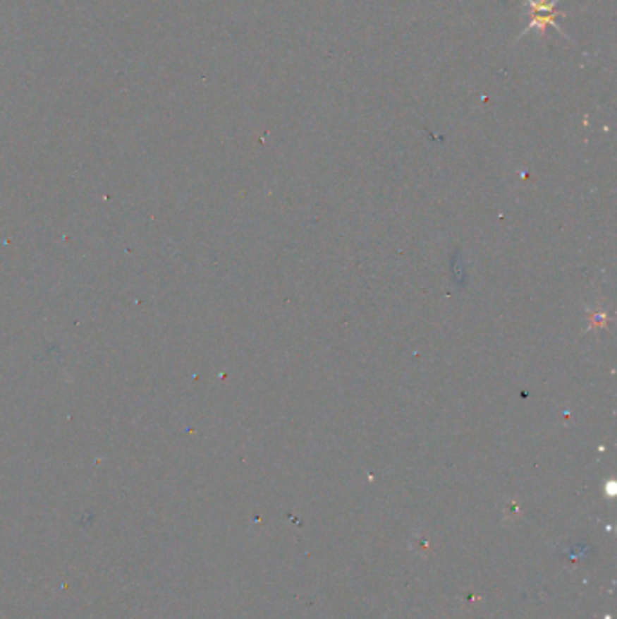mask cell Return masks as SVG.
I'll use <instances>...</instances> for the list:
<instances>
[{
  "mask_svg": "<svg viewBox=\"0 0 617 619\" xmlns=\"http://www.w3.org/2000/svg\"><path fill=\"white\" fill-rule=\"evenodd\" d=\"M523 4L527 8V15H529V22H527V28L518 35L516 40L523 38L529 33H539L545 35L546 25H552L559 35H567L561 31V25H559V17H565L567 13H558V4L559 0H523Z\"/></svg>",
  "mask_w": 617,
  "mask_h": 619,
  "instance_id": "cell-1",
  "label": "cell"
}]
</instances>
